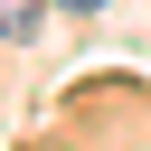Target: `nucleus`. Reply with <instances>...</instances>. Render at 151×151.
<instances>
[{
	"mask_svg": "<svg viewBox=\"0 0 151 151\" xmlns=\"http://www.w3.org/2000/svg\"><path fill=\"white\" fill-rule=\"evenodd\" d=\"M38 19H47V0H0V38H38Z\"/></svg>",
	"mask_w": 151,
	"mask_h": 151,
	"instance_id": "1",
	"label": "nucleus"
},
{
	"mask_svg": "<svg viewBox=\"0 0 151 151\" xmlns=\"http://www.w3.org/2000/svg\"><path fill=\"white\" fill-rule=\"evenodd\" d=\"M66 9H76V19H94V9H104V0H66Z\"/></svg>",
	"mask_w": 151,
	"mask_h": 151,
	"instance_id": "2",
	"label": "nucleus"
}]
</instances>
